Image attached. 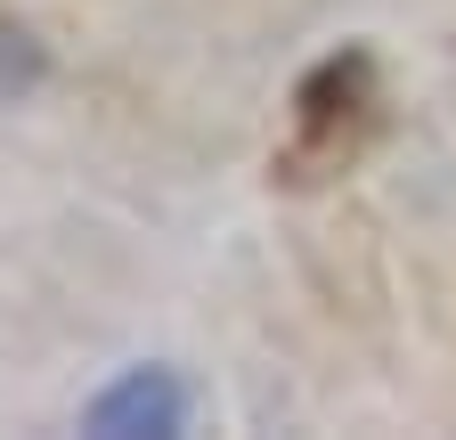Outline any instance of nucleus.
<instances>
[{
    "label": "nucleus",
    "instance_id": "nucleus-2",
    "mask_svg": "<svg viewBox=\"0 0 456 440\" xmlns=\"http://www.w3.org/2000/svg\"><path fill=\"white\" fill-rule=\"evenodd\" d=\"M82 424L98 440H171L188 424V383L171 367H131V375H114L106 392L82 408Z\"/></svg>",
    "mask_w": 456,
    "mask_h": 440
},
{
    "label": "nucleus",
    "instance_id": "nucleus-3",
    "mask_svg": "<svg viewBox=\"0 0 456 440\" xmlns=\"http://www.w3.org/2000/svg\"><path fill=\"white\" fill-rule=\"evenodd\" d=\"M33 74H41V58H33V41H25V33L9 25V17H0V106H9V98H17V90H25Z\"/></svg>",
    "mask_w": 456,
    "mask_h": 440
},
{
    "label": "nucleus",
    "instance_id": "nucleus-1",
    "mask_svg": "<svg viewBox=\"0 0 456 440\" xmlns=\"http://www.w3.org/2000/svg\"><path fill=\"white\" fill-rule=\"evenodd\" d=\"M375 131V58L367 49H334L294 82V139H285V180H326L342 172Z\"/></svg>",
    "mask_w": 456,
    "mask_h": 440
}]
</instances>
